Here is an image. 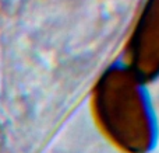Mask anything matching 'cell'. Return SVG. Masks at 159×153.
I'll return each instance as SVG.
<instances>
[{"label":"cell","instance_id":"cell-1","mask_svg":"<svg viewBox=\"0 0 159 153\" xmlns=\"http://www.w3.org/2000/svg\"><path fill=\"white\" fill-rule=\"evenodd\" d=\"M98 114L107 134L130 152L149 145L151 126L137 84L121 72H110L101 81L96 96Z\"/></svg>","mask_w":159,"mask_h":153},{"label":"cell","instance_id":"cell-2","mask_svg":"<svg viewBox=\"0 0 159 153\" xmlns=\"http://www.w3.org/2000/svg\"><path fill=\"white\" fill-rule=\"evenodd\" d=\"M133 61L143 77L159 72V0H151L143 14L133 41Z\"/></svg>","mask_w":159,"mask_h":153}]
</instances>
